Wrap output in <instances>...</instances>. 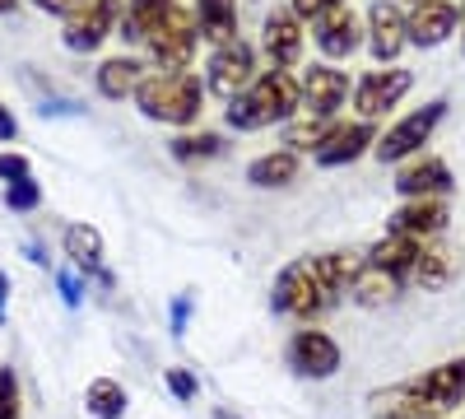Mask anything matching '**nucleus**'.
<instances>
[{
  "mask_svg": "<svg viewBox=\"0 0 465 419\" xmlns=\"http://www.w3.org/2000/svg\"><path fill=\"white\" fill-rule=\"evenodd\" d=\"M401 289H405V280H396V275H386V271H372V265H363L359 280L349 284V298H354L359 308H386V303H396V298H401Z\"/></svg>",
  "mask_w": 465,
  "mask_h": 419,
  "instance_id": "a878e982",
  "label": "nucleus"
},
{
  "mask_svg": "<svg viewBox=\"0 0 465 419\" xmlns=\"http://www.w3.org/2000/svg\"><path fill=\"white\" fill-rule=\"evenodd\" d=\"M368 52H372V61L377 65H396L401 61V52L410 47V33H405V10L401 5H391V0H377V5L368 10Z\"/></svg>",
  "mask_w": 465,
  "mask_h": 419,
  "instance_id": "2eb2a0df",
  "label": "nucleus"
},
{
  "mask_svg": "<svg viewBox=\"0 0 465 419\" xmlns=\"http://www.w3.org/2000/svg\"><path fill=\"white\" fill-rule=\"evenodd\" d=\"M447 201H401L386 219V234H405L414 243H433L447 234Z\"/></svg>",
  "mask_w": 465,
  "mask_h": 419,
  "instance_id": "a211bd4d",
  "label": "nucleus"
},
{
  "mask_svg": "<svg viewBox=\"0 0 465 419\" xmlns=\"http://www.w3.org/2000/svg\"><path fill=\"white\" fill-rule=\"evenodd\" d=\"M33 5H37V10H43V15H56V19H70L74 10H80V5H84V0H33Z\"/></svg>",
  "mask_w": 465,
  "mask_h": 419,
  "instance_id": "e433bc0d",
  "label": "nucleus"
},
{
  "mask_svg": "<svg viewBox=\"0 0 465 419\" xmlns=\"http://www.w3.org/2000/svg\"><path fill=\"white\" fill-rule=\"evenodd\" d=\"M391 186L401 192V201H447L456 192V177H451L442 155H429V149H423V155H414L396 168Z\"/></svg>",
  "mask_w": 465,
  "mask_h": 419,
  "instance_id": "f8f14e48",
  "label": "nucleus"
},
{
  "mask_svg": "<svg viewBox=\"0 0 465 419\" xmlns=\"http://www.w3.org/2000/svg\"><path fill=\"white\" fill-rule=\"evenodd\" d=\"M5 210H15V214L43 210V186H37L33 177H28V182H10V186H5Z\"/></svg>",
  "mask_w": 465,
  "mask_h": 419,
  "instance_id": "c756f323",
  "label": "nucleus"
},
{
  "mask_svg": "<svg viewBox=\"0 0 465 419\" xmlns=\"http://www.w3.org/2000/svg\"><path fill=\"white\" fill-rule=\"evenodd\" d=\"M196 47H201V28H196V15H191L186 5H173L159 24H153V33L144 37V56H149V65L159 75L191 70Z\"/></svg>",
  "mask_w": 465,
  "mask_h": 419,
  "instance_id": "39448f33",
  "label": "nucleus"
},
{
  "mask_svg": "<svg viewBox=\"0 0 465 419\" xmlns=\"http://www.w3.org/2000/svg\"><path fill=\"white\" fill-rule=\"evenodd\" d=\"M5 303H10V275L0 271V326H5Z\"/></svg>",
  "mask_w": 465,
  "mask_h": 419,
  "instance_id": "58836bf2",
  "label": "nucleus"
},
{
  "mask_svg": "<svg viewBox=\"0 0 465 419\" xmlns=\"http://www.w3.org/2000/svg\"><path fill=\"white\" fill-rule=\"evenodd\" d=\"M168 155H173L177 164H205V159L228 155V140H223L219 131H182V135L168 140Z\"/></svg>",
  "mask_w": 465,
  "mask_h": 419,
  "instance_id": "bb28decb",
  "label": "nucleus"
},
{
  "mask_svg": "<svg viewBox=\"0 0 465 419\" xmlns=\"http://www.w3.org/2000/svg\"><path fill=\"white\" fill-rule=\"evenodd\" d=\"M173 5L177 0H126L122 24H116V37H122L126 47H144V37L153 33V24H159Z\"/></svg>",
  "mask_w": 465,
  "mask_h": 419,
  "instance_id": "393cba45",
  "label": "nucleus"
},
{
  "mask_svg": "<svg viewBox=\"0 0 465 419\" xmlns=\"http://www.w3.org/2000/svg\"><path fill=\"white\" fill-rule=\"evenodd\" d=\"M298 94H302V107L307 117H322V122H335V112L349 103V94H354V80L331 65V61H312L302 70V80H298Z\"/></svg>",
  "mask_w": 465,
  "mask_h": 419,
  "instance_id": "9d476101",
  "label": "nucleus"
},
{
  "mask_svg": "<svg viewBox=\"0 0 465 419\" xmlns=\"http://www.w3.org/2000/svg\"><path fill=\"white\" fill-rule=\"evenodd\" d=\"M33 177V159L19 155V149H10V155H0V182H28Z\"/></svg>",
  "mask_w": 465,
  "mask_h": 419,
  "instance_id": "f704fd0d",
  "label": "nucleus"
},
{
  "mask_svg": "<svg viewBox=\"0 0 465 419\" xmlns=\"http://www.w3.org/2000/svg\"><path fill=\"white\" fill-rule=\"evenodd\" d=\"M317 52L335 65V61H349L363 43H368V24H363V15H354V10H335V15H326L322 24H317Z\"/></svg>",
  "mask_w": 465,
  "mask_h": 419,
  "instance_id": "dca6fc26",
  "label": "nucleus"
},
{
  "mask_svg": "<svg viewBox=\"0 0 465 419\" xmlns=\"http://www.w3.org/2000/svg\"><path fill=\"white\" fill-rule=\"evenodd\" d=\"M410 89H414V70H405V65H377V70L359 75V85H354V112H359V122L386 117L391 107L405 103Z\"/></svg>",
  "mask_w": 465,
  "mask_h": 419,
  "instance_id": "6e6552de",
  "label": "nucleus"
},
{
  "mask_svg": "<svg viewBox=\"0 0 465 419\" xmlns=\"http://www.w3.org/2000/svg\"><path fill=\"white\" fill-rule=\"evenodd\" d=\"M302 173V155H293V149H265V155H256L247 164V182L256 186V192H280V186H293Z\"/></svg>",
  "mask_w": 465,
  "mask_h": 419,
  "instance_id": "412c9836",
  "label": "nucleus"
},
{
  "mask_svg": "<svg viewBox=\"0 0 465 419\" xmlns=\"http://www.w3.org/2000/svg\"><path fill=\"white\" fill-rule=\"evenodd\" d=\"M135 107L144 112L149 122L186 131L201 122L205 112V75L196 70H182V75H144V85L135 89Z\"/></svg>",
  "mask_w": 465,
  "mask_h": 419,
  "instance_id": "7ed1b4c3",
  "label": "nucleus"
},
{
  "mask_svg": "<svg viewBox=\"0 0 465 419\" xmlns=\"http://www.w3.org/2000/svg\"><path fill=\"white\" fill-rule=\"evenodd\" d=\"M214 419H232V414H228V410H214Z\"/></svg>",
  "mask_w": 465,
  "mask_h": 419,
  "instance_id": "a19ab883",
  "label": "nucleus"
},
{
  "mask_svg": "<svg viewBox=\"0 0 465 419\" xmlns=\"http://www.w3.org/2000/svg\"><path fill=\"white\" fill-rule=\"evenodd\" d=\"M191 15H196L201 43H210V47L238 43V0H196Z\"/></svg>",
  "mask_w": 465,
  "mask_h": 419,
  "instance_id": "5701e85b",
  "label": "nucleus"
},
{
  "mask_svg": "<svg viewBox=\"0 0 465 419\" xmlns=\"http://www.w3.org/2000/svg\"><path fill=\"white\" fill-rule=\"evenodd\" d=\"M0 140H5V145H10V140H19V117H15V112H10L5 103H0Z\"/></svg>",
  "mask_w": 465,
  "mask_h": 419,
  "instance_id": "4c0bfd02",
  "label": "nucleus"
},
{
  "mask_svg": "<svg viewBox=\"0 0 465 419\" xmlns=\"http://www.w3.org/2000/svg\"><path fill=\"white\" fill-rule=\"evenodd\" d=\"M340 122H322V117H302V122H289L284 126V149H293V155H302V149H317L331 140V131H335Z\"/></svg>",
  "mask_w": 465,
  "mask_h": 419,
  "instance_id": "c85d7f7f",
  "label": "nucleus"
},
{
  "mask_svg": "<svg viewBox=\"0 0 465 419\" xmlns=\"http://www.w3.org/2000/svg\"><path fill=\"white\" fill-rule=\"evenodd\" d=\"M163 383H168V392L182 401V405H191L201 396V383H196V373H186V368H168L163 373Z\"/></svg>",
  "mask_w": 465,
  "mask_h": 419,
  "instance_id": "72a5a7b5",
  "label": "nucleus"
},
{
  "mask_svg": "<svg viewBox=\"0 0 465 419\" xmlns=\"http://www.w3.org/2000/svg\"><path fill=\"white\" fill-rule=\"evenodd\" d=\"M19 10V0H0V15H15Z\"/></svg>",
  "mask_w": 465,
  "mask_h": 419,
  "instance_id": "ea45409f",
  "label": "nucleus"
},
{
  "mask_svg": "<svg viewBox=\"0 0 465 419\" xmlns=\"http://www.w3.org/2000/svg\"><path fill=\"white\" fill-rule=\"evenodd\" d=\"M442 117H447V98H433V103L405 112V117H396L391 126L377 135L372 155H377L381 164H396V168H401L405 159H414V155H423V149H429V140H433V131L442 126Z\"/></svg>",
  "mask_w": 465,
  "mask_h": 419,
  "instance_id": "423d86ee",
  "label": "nucleus"
},
{
  "mask_svg": "<svg viewBox=\"0 0 465 419\" xmlns=\"http://www.w3.org/2000/svg\"><path fill=\"white\" fill-rule=\"evenodd\" d=\"M410 5H414V0H410Z\"/></svg>",
  "mask_w": 465,
  "mask_h": 419,
  "instance_id": "37998d69",
  "label": "nucleus"
},
{
  "mask_svg": "<svg viewBox=\"0 0 465 419\" xmlns=\"http://www.w3.org/2000/svg\"><path fill=\"white\" fill-rule=\"evenodd\" d=\"M144 75H149V65L140 61V56H107L98 70H94V89L107 98V103H126V98H135V89L144 85Z\"/></svg>",
  "mask_w": 465,
  "mask_h": 419,
  "instance_id": "aec40b11",
  "label": "nucleus"
},
{
  "mask_svg": "<svg viewBox=\"0 0 465 419\" xmlns=\"http://www.w3.org/2000/svg\"><path fill=\"white\" fill-rule=\"evenodd\" d=\"M349 0H289V10L302 19V24H322L326 15H335V10H344Z\"/></svg>",
  "mask_w": 465,
  "mask_h": 419,
  "instance_id": "473e14b6",
  "label": "nucleus"
},
{
  "mask_svg": "<svg viewBox=\"0 0 465 419\" xmlns=\"http://www.w3.org/2000/svg\"><path fill=\"white\" fill-rule=\"evenodd\" d=\"M56 294H61L65 308H80V303H84V275L74 271V265H61V271H56Z\"/></svg>",
  "mask_w": 465,
  "mask_h": 419,
  "instance_id": "2f4dec72",
  "label": "nucleus"
},
{
  "mask_svg": "<svg viewBox=\"0 0 465 419\" xmlns=\"http://www.w3.org/2000/svg\"><path fill=\"white\" fill-rule=\"evenodd\" d=\"M61 252L80 275H98L103 271V234L94 224H65L61 234Z\"/></svg>",
  "mask_w": 465,
  "mask_h": 419,
  "instance_id": "b1692460",
  "label": "nucleus"
},
{
  "mask_svg": "<svg viewBox=\"0 0 465 419\" xmlns=\"http://www.w3.org/2000/svg\"><path fill=\"white\" fill-rule=\"evenodd\" d=\"M191 313H196V303H191V294H177V298H173V308H168V331H173V335H186Z\"/></svg>",
  "mask_w": 465,
  "mask_h": 419,
  "instance_id": "c9c22d12",
  "label": "nucleus"
},
{
  "mask_svg": "<svg viewBox=\"0 0 465 419\" xmlns=\"http://www.w3.org/2000/svg\"><path fill=\"white\" fill-rule=\"evenodd\" d=\"M335 303H340V294L317 275L312 256L289 261L284 271L275 275V284H270V308H275L280 317H293L298 326H317Z\"/></svg>",
  "mask_w": 465,
  "mask_h": 419,
  "instance_id": "20e7f679",
  "label": "nucleus"
},
{
  "mask_svg": "<svg viewBox=\"0 0 465 419\" xmlns=\"http://www.w3.org/2000/svg\"><path fill=\"white\" fill-rule=\"evenodd\" d=\"M419 247H423V243H414V238H405V234H381V238L363 252V261L372 265V271H386V275H396V280L410 284V271H414V261H419Z\"/></svg>",
  "mask_w": 465,
  "mask_h": 419,
  "instance_id": "4be33fe9",
  "label": "nucleus"
},
{
  "mask_svg": "<svg viewBox=\"0 0 465 419\" xmlns=\"http://www.w3.org/2000/svg\"><path fill=\"white\" fill-rule=\"evenodd\" d=\"M460 275V252L447 243V238H433V243H423L419 247V261H414V271H410V284L419 289H447L451 280Z\"/></svg>",
  "mask_w": 465,
  "mask_h": 419,
  "instance_id": "6ab92c4d",
  "label": "nucleus"
},
{
  "mask_svg": "<svg viewBox=\"0 0 465 419\" xmlns=\"http://www.w3.org/2000/svg\"><path fill=\"white\" fill-rule=\"evenodd\" d=\"M256 75H261V70H256V47L238 37V43H228V47H214V56H210V65H205V94L232 103L238 94L252 89Z\"/></svg>",
  "mask_w": 465,
  "mask_h": 419,
  "instance_id": "9b49d317",
  "label": "nucleus"
},
{
  "mask_svg": "<svg viewBox=\"0 0 465 419\" xmlns=\"http://www.w3.org/2000/svg\"><path fill=\"white\" fill-rule=\"evenodd\" d=\"M302 47H307V33H302V19L280 5L265 15V28H261V52L270 61V70H293L302 61Z\"/></svg>",
  "mask_w": 465,
  "mask_h": 419,
  "instance_id": "ddd939ff",
  "label": "nucleus"
},
{
  "mask_svg": "<svg viewBox=\"0 0 465 419\" xmlns=\"http://www.w3.org/2000/svg\"><path fill=\"white\" fill-rule=\"evenodd\" d=\"M0 419H24V392L15 368H0Z\"/></svg>",
  "mask_w": 465,
  "mask_h": 419,
  "instance_id": "7c9ffc66",
  "label": "nucleus"
},
{
  "mask_svg": "<svg viewBox=\"0 0 465 419\" xmlns=\"http://www.w3.org/2000/svg\"><path fill=\"white\" fill-rule=\"evenodd\" d=\"M460 28V5L451 0H414L405 10V33H410V47H442L447 37Z\"/></svg>",
  "mask_w": 465,
  "mask_h": 419,
  "instance_id": "4468645a",
  "label": "nucleus"
},
{
  "mask_svg": "<svg viewBox=\"0 0 465 419\" xmlns=\"http://www.w3.org/2000/svg\"><path fill=\"white\" fill-rule=\"evenodd\" d=\"M372 149H377V126L372 122H340L312 159H317V168H349L363 155H372Z\"/></svg>",
  "mask_w": 465,
  "mask_h": 419,
  "instance_id": "f3484780",
  "label": "nucleus"
},
{
  "mask_svg": "<svg viewBox=\"0 0 465 419\" xmlns=\"http://www.w3.org/2000/svg\"><path fill=\"white\" fill-rule=\"evenodd\" d=\"M289 368L298 377H307V383H331V377L340 373L344 354H340V340L322 326H298L289 335V350H284Z\"/></svg>",
  "mask_w": 465,
  "mask_h": 419,
  "instance_id": "0eeeda50",
  "label": "nucleus"
},
{
  "mask_svg": "<svg viewBox=\"0 0 465 419\" xmlns=\"http://www.w3.org/2000/svg\"><path fill=\"white\" fill-rule=\"evenodd\" d=\"M302 107V94H298V80L289 70H261L252 89L238 94L228 107H223V122L232 131H265V126H280V122H293V112Z\"/></svg>",
  "mask_w": 465,
  "mask_h": 419,
  "instance_id": "f03ea898",
  "label": "nucleus"
},
{
  "mask_svg": "<svg viewBox=\"0 0 465 419\" xmlns=\"http://www.w3.org/2000/svg\"><path fill=\"white\" fill-rule=\"evenodd\" d=\"M460 19H465V10H460ZM460 52H465V37H460Z\"/></svg>",
  "mask_w": 465,
  "mask_h": 419,
  "instance_id": "79ce46f5",
  "label": "nucleus"
},
{
  "mask_svg": "<svg viewBox=\"0 0 465 419\" xmlns=\"http://www.w3.org/2000/svg\"><path fill=\"white\" fill-rule=\"evenodd\" d=\"M122 0H84L80 10H74L61 28V43L74 52V56H94L107 37L116 33V24H122Z\"/></svg>",
  "mask_w": 465,
  "mask_h": 419,
  "instance_id": "1a4fd4ad",
  "label": "nucleus"
},
{
  "mask_svg": "<svg viewBox=\"0 0 465 419\" xmlns=\"http://www.w3.org/2000/svg\"><path fill=\"white\" fill-rule=\"evenodd\" d=\"M84 410L94 419H126L131 396H126V387L116 383V377H94L89 392H84Z\"/></svg>",
  "mask_w": 465,
  "mask_h": 419,
  "instance_id": "cd10ccee",
  "label": "nucleus"
},
{
  "mask_svg": "<svg viewBox=\"0 0 465 419\" xmlns=\"http://www.w3.org/2000/svg\"><path fill=\"white\" fill-rule=\"evenodd\" d=\"M460 405H465V354L419 373V377H405L396 387L368 392L372 419H442Z\"/></svg>",
  "mask_w": 465,
  "mask_h": 419,
  "instance_id": "f257e3e1",
  "label": "nucleus"
}]
</instances>
